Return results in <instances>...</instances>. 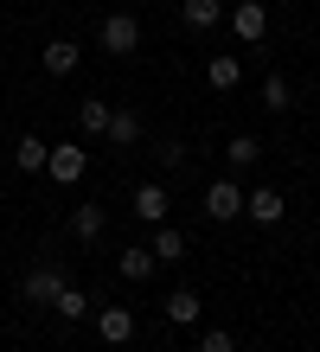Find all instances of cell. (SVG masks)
<instances>
[{"mask_svg": "<svg viewBox=\"0 0 320 352\" xmlns=\"http://www.w3.org/2000/svg\"><path fill=\"white\" fill-rule=\"evenodd\" d=\"M96 45L109 52V58H135L141 52V19L135 13H103L96 19Z\"/></svg>", "mask_w": 320, "mask_h": 352, "instance_id": "1", "label": "cell"}, {"mask_svg": "<svg viewBox=\"0 0 320 352\" xmlns=\"http://www.w3.org/2000/svg\"><path fill=\"white\" fill-rule=\"evenodd\" d=\"M64 282H71V276H64L58 256H52V263H32V269H26V301H32V307H52V301L64 295Z\"/></svg>", "mask_w": 320, "mask_h": 352, "instance_id": "2", "label": "cell"}, {"mask_svg": "<svg viewBox=\"0 0 320 352\" xmlns=\"http://www.w3.org/2000/svg\"><path fill=\"white\" fill-rule=\"evenodd\" d=\"M205 218H218V224L244 218V186H237V179H211V186H205Z\"/></svg>", "mask_w": 320, "mask_h": 352, "instance_id": "3", "label": "cell"}, {"mask_svg": "<svg viewBox=\"0 0 320 352\" xmlns=\"http://www.w3.org/2000/svg\"><path fill=\"white\" fill-rule=\"evenodd\" d=\"M83 167H90V154H83L77 141H58V148L45 154V173H52L58 186H77V179H83Z\"/></svg>", "mask_w": 320, "mask_h": 352, "instance_id": "4", "label": "cell"}, {"mask_svg": "<svg viewBox=\"0 0 320 352\" xmlns=\"http://www.w3.org/2000/svg\"><path fill=\"white\" fill-rule=\"evenodd\" d=\"M128 212H135L141 224H167V212H173V199H167V186H160V179H147V186H135Z\"/></svg>", "mask_w": 320, "mask_h": 352, "instance_id": "5", "label": "cell"}, {"mask_svg": "<svg viewBox=\"0 0 320 352\" xmlns=\"http://www.w3.org/2000/svg\"><path fill=\"white\" fill-rule=\"evenodd\" d=\"M282 212H288V199L275 192V186H250V192H244V218H256V224H282Z\"/></svg>", "mask_w": 320, "mask_h": 352, "instance_id": "6", "label": "cell"}, {"mask_svg": "<svg viewBox=\"0 0 320 352\" xmlns=\"http://www.w3.org/2000/svg\"><path fill=\"white\" fill-rule=\"evenodd\" d=\"M96 333H103V346H128V340H135V314L116 307V301H103L96 307Z\"/></svg>", "mask_w": 320, "mask_h": 352, "instance_id": "7", "label": "cell"}, {"mask_svg": "<svg viewBox=\"0 0 320 352\" xmlns=\"http://www.w3.org/2000/svg\"><path fill=\"white\" fill-rule=\"evenodd\" d=\"M231 32H237L244 45H256V38L269 32V7L263 0H237V7H231Z\"/></svg>", "mask_w": 320, "mask_h": 352, "instance_id": "8", "label": "cell"}, {"mask_svg": "<svg viewBox=\"0 0 320 352\" xmlns=\"http://www.w3.org/2000/svg\"><path fill=\"white\" fill-rule=\"evenodd\" d=\"M103 231H109V212L103 205H71V237L77 243H96Z\"/></svg>", "mask_w": 320, "mask_h": 352, "instance_id": "9", "label": "cell"}, {"mask_svg": "<svg viewBox=\"0 0 320 352\" xmlns=\"http://www.w3.org/2000/svg\"><path fill=\"white\" fill-rule=\"evenodd\" d=\"M39 65H45V77H71V71L83 65V52L71 45V38H52V45L39 52Z\"/></svg>", "mask_w": 320, "mask_h": 352, "instance_id": "10", "label": "cell"}, {"mask_svg": "<svg viewBox=\"0 0 320 352\" xmlns=\"http://www.w3.org/2000/svg\"><path fill=\"white\" fill-rule=\"evenodd\" d=\"M205 84H211V90H237V84H244V65H237L231 52H211V58H205Z\"/></svg>", "mask_w": 320, "mask_h": 352, "instance_id": "11", "label": "cell"}, {"mask_svg": "<svg viewBox=\"0 0 320 352\" xmlns=\"http://www.w3.org/2000/svg\"><path fill=\"white\" fill-rule=\"evenodd\" d=\"M199 314H205L199 288H173V295H167V320L173 327H199Z\"/></svg>", "mask_w": 320, "mask_h": 352, "instance_id": "12", "label": "cell"}, {"mask_svg": "<svg viewBox=\"0 0 320 352\" xmlns=\"http://www.w3.org/2000/svg\"><path fill=\"white\" fill-rule=\"evenodd\" d=\"M180 19H186L192 32H211L224 19V0H180Z\"/></svg>", "mask_w": 320, "mask_h": 352, "instance_id": "13", "label": "cell"}, {"mask_svg": "<svg viewBox=\"0 0 320 352\" xmlns=\"http://www.w3.org/2000/svg\"><path fill=\"white\" fill-rule=\"evenodd\" d=\"M116 269H122L128 282H147V276H154L160 263H154V250H147V243H128V250L116 256Z\"/></svg>", "mask_w": 320, "mask_h": 352, "instance_id": "14", "label": "cell"}, {"mask_svg": "<svg viewBox=\"0 0 320 352\" xmlns=\"http://www.w3.org/2000/svg\"><path fill=\"white\" fill-rule=\"evenodd\" d=\"M109 116H116V109H109L103 96H83V102H77V129H83V135H109Z\"/></svg>", "mask_w": 320, "mask_h": 352, "instance_id": "15", "label": "cell"}, {"mask_svg": "<svg viewBox=\"0 0 320 352\" xmlns=\"http://www.w3.org/2000/svg\"><path fill=\"white\" fill-rule=\"evenodd\" d=\"M52 314H58V320H90V314H96V301L83 295V288H71V282H64V295L52 301Z\"/></svg>", "mask_w": 320, "mask_h": 352, "instance_id": "16", "label": "cell"}, {"mask_svg": "<svg viewBox=\"0 0 320 352\" xmlns=\"http://www.w3.org/2000/svg\"><path fill=\"white\" fill-rule=\"evenodd\" d=\"M45 154H52V148H45L39 135H19V148H13V167H19V173H45Z\"/></svg>", "mask_w": 320, "mask_h": 352, "instance_id": "17", "label": "cell"}, {"mask_svg": "<svg viewBox=\"0 0 320 352\" xmlns=\"http://www.w3.org/2000/svg\"><path fill=\"white\" fill-rule=\"evenodd\" d=\"M109 141H116V148H135V141H141V116L135 109H116L109 116Z\"/></svg>", "mask_w": 320, "mask_h": 352, "instance_id": "18", "label": "cell"}, {"mask_svg": "<svg viewBox=\"0 0 320 352\" xmlns=\"http://www.w3.org/2000/svg\"><path fill=\"white\" fill-rule=\"evenodd\" d=\"M147 250H154V263H180L186 256V237L167 231V224H154V243H147Z\"/></svg>", "mask_w": 320, "mask_h": 352, "instance_id": "19", "label": "cell"}, {"mask_svg": "<svg viewBox=\"0 0 320 352\" xmlns=\"http://www.w3.org/2000/svg\"><path fill=\"white\" fill-rule=\"evenodd\" d=\"M256 154H263V148H256L250 135H231V148H224V160H231L237 173H244V167H256Z\"/></svg>", "mask_w": 320, "mask_h": 352, "instance_id": "20", "label": "cell"}, {"mask_svg": "<svg viewBox=\"0 0 320 352\" xmlns=\"http://www.w3.org/2000/svg\"><path fill=\"white\" fill-rule=\"evenodd\" d=\"M263 109H269V116L288 109V77H263Z\"/></svg>", "mask_w": 320, "mask_h": 352, "instance_id": "21", "label": "cell"}, {"mask_svg": "<svg viewBox=\"0 0 320 352\" xmlns=\"http://www.w3.org/2000/svg\"><path fill=\"white\" fill-rule=\"evenodd\" d=\"M199 352H237V340H231L224 327H205V333H199Z\"/></svg>", "mask_w": 320, "mask_h": 352, "instance_id": "22", "label": "cell"}, {"mask_svg": "<svg viewBox=\"0 0 320 352\" xmlns=\"http://www.w3.org/2000/svg\"><path fill=\"white\" fill-rule=\"evenodd\" d=\"M154 160L173 173V167H186V148H180V141H154Z\"/></svg>", "mask_w": 320, "mask_h": 352, "instance_id": "23", "label": "cell"}, {"mask_svg": "<svg viewBox=\"0 0 320 352\" xmlns=\"http://www.w3.org/2000/svg\"><path fill=\"white\" fill-rule=\"evenodd\" d=\"M0 179H7V167H0Z\"/></svg>", "mask_w": 320, "mask_h": 352, "instance_id": "24", "label": "cell"}]
</instances>
